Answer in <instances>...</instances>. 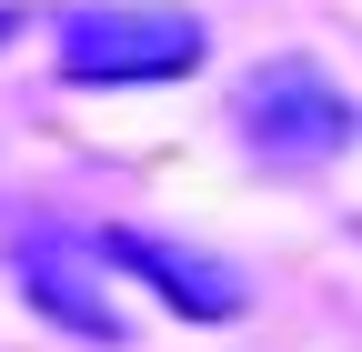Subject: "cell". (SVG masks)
Returning <instances> with one entry per match:
<instances>
[{"label": "cell", "mask_w": 362, "mask_h": 352, "mask_svg": "<svg viewBox=\"0 0 362 352\" xmlns=\"http://www.w3.org/2000/svg\"><path fill=\"white\" fill-rule=\"evenodd\" d=\"M202 20L192 11H61L51 20V61L71 81H181L202 71Z\"/></svg>", "instance_id": "obj_1"}, {"label": "cell", "mask_w": 362, "mask_h": 352, "mask_svg": "<svg viewBox=\"0 0 362 352\" xmlns=\"http://www.w3.org/2000/svg\"><path fill=\"white\" fill-rule=\"evenodd\" d=\"M232 131H242L262 161L302 171V161H332V151L352 141V101H342L312 61H272V71H252L242 91H232Z\"/></svg>", "instance_id": "obj_2"}, {"label": "cell", "mask_w": 362, "mask_h": 352, "mask_svg": "<svg viewBox=\"0 0 362 352\" xmlns=\"http://www.w3.org/2000/svg\"><path fill=\"white\" fill-rule=\"evenodd\" d=\"M101 262H131L151 292H171L181 312H202V322H221V312H242V282H221V262H202V252H171V242H151V232H101Z\"/></svg>", "instance_id": "obj_3"}, {"label": "cell", "mask_w": 362, "mask_h": 352, "mask_svg": "<svg viewBox=\"0 0 362 352\" xmlns=\"http://www.w3.org/2000/svg\"><path fill=\"white\" fill-rule=\"evenodd\" d=\"M21 292H30L51 322H71V332H90V342H121L111 292H81V262H71L61 242H30V262H21Z\"/></svg>", "instance_id": "obj_4"}]
</instances>
